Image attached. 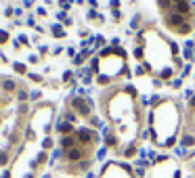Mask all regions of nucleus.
<instances>
[{
	"mask_svg": "<svg viewBox=\"0 0 195 178\" xmlns=\"http://www.w3.org/2000/svg\"><path fill=\"white\" fill-rule=\"evenodd\" d=\"M113 17H115V21L122 19V15H120V11H113Z\"/></svg>",
	"mask_w": 195,
	"mask_h": 178,
	"instance_id": "nucleus-21",
	"label": "nucleus"
},
{
	"mask_svg": "<svg viewBox=\"0 0 195 178\" xmlns=\"http://www.w3.org/2000/svg\"><path fill=\"white\" fill-rule=\"evenodd\" d=\"M53 32H55V36H57V38H63V36H65V34H63V29L59 28V25H55V28H53Z\"/></svg>",
	"mask_w": 195,
	"mask_h": 178,
	"instance_id": "nucleus-12",
	"label": "nucleus"
},
{
	"mask_svg": "<svg viewBox=\"0 0 195 178\" xmlns=\"http://www.w3.org/2000/svg\"><path fill=\"white\" fill-rule=\"evenodd\" d=\"M111 7H113V8H118V7H120V0H111Z\"/></svg>",
	"mask_w": 195,
	"mask_h": 178,
	"instance_id": "nucleus-22",
	"label": "nucleus"
},
{
	"mask_svg": "<svg viewBox=\"0 0 195 178\" xmlns=\"http://www.w3.org/2000/svg\"><path fill=\"white\" fill-rule=\"evenodd\" d=\"M71 130H74V126H71L69 122H61L59 124V132H63V134H69Z\"/></svg>",
	"mask_w": 195,
	"mask_h": 178,
	"instance_id": "nucleus-8",
	"label": "nucleus"
},
{
	"mask_svg": "<svg viewBox=\"0 0 195 178\" xmlns=\"http://www.w3.org/2000/svg\"><path fill=\"white\" fill-rule=\"evenodd\" d=\"M50 145H53V140H50V138H46V140H44V149H49Z\"/></svg>",
	"mask_w": 195,
	"mask_h": 178,
	"instance_id": "nucleus-20",
	"label": "nucleus"
},
{
	"mask_svg": "<svg viewBox=\"0 0 195 178\" xmlns=\"http://www.w3.org/2000/svg\"><path fill=\"white\" fill-rule=\"evenodd\" d=\"M65 120H67V122H76V115H74V113H67V115H65Z\"/></svg>",
	"mask_w": 195,
	"mask_h": 178,
	"instance_id": "nucleus-15",
	"label": "nucleus"
},
{
	"mask_svg": "<svg viewBox=\"0 0 195 178\" xmlns=\"http://www.w3.org/2000/svg\"><path fill=\"white\" fill-rule=\"evenodd\" d=\"M170 86L178 90V88L182 86V78H172V80H170Z\"/></svg>",
	"mask_w": 195,
	"mask_h": 178,
	"instance_id": "nucleus-11",
	"label": "nucleus"
},
{
	"mask_svg": "<svg viewBox=\"0 0 195 178\" xmlns=\"http://www.w3.org/2000/svg\"><path fill=\"white\" fill-rule=\"evenodd\" d=\"M7 38H8L7 32H0V44H2V42H7Z\"/></svg>",
	"mask_w": 195,
	"mask_h": 178,
	"instance_id": "nucleus-16",
	"label": "nucleus"
},
{
	"mask_svg": "<svg viewBox=\"0 0 195 178\" xmlns=\"http://www.w3.org/2000/svg\"><path fill=\"white\" fill-rule=\"evenodd\" d=\"M153 86H155V88H162V86H164V82H162L160 78H153Z\"/></svg>",
	"mask_w": 195,
	"mask_h": 178,
	"instance_id": "nucleus-13",
	"label": "nucleus"
},
{
	"mask_svg": "<svg viewBox=\"0 0 195 178\" xmlns=\"http://www.w3.org/2000/svg\"><path fill=\"white\" fill-rule=\"evenodd\" d=\"M134 57H136L139 61H143V57H145V48H143V46H136V48H134Z\"/></svg>",
	"mask_w": 195,
	"mask_h": 178,
	"instance_id": "nucleus-10",
	"label": "nucleus"
},
{
	"mask_svg": "<svg viewBox=\"0 0 195 178\" xmlns=\"http://www.w3.org/2000/svg\"><path fill=\"white\" fill-rule=\"evenodd\" d=\"M90 105H92V101H86V103H84L82 99H74V101H71V107H74L80 115H90Z\"/></svg>",
	"mask_w": 195,
	"mask_h": 178,
	"instance_id": "nucleus-3",
	"label": "nucleus"
},
{
	"mask_svg": "<svg viewBox=\"0 0 195 178\" xmlns=\"http://www.w3.org/2000/svg\"><path fill=\"white\" fill-rule=\"evenodd\" d=\"M157 7H160V11H164V13H170V11H172V0H157Z\"/></svg>",
	"mask_w": 195,
	"mask_h": 178,
	"instance_id": "nucleus-7",
	"label": "nucleus"
},
{
	"mask_svg": "<svg viewBox=\"0 0 195 178\" xmlns=\"http://www.w3.org/2000/svg\"><path fill=\"white\" fill-rule=\"evenodd\" d=\"M65 157L69 159V161H80V159L84 157V149L76 145V147H71L69 151H65Z\"/></svg>",
	"mask_w": 195,
	"mask_h": 178,
	"instance_id": "nucleus-4",
	"label": "nucleus"
},
{
	"mask_svg": "<svg viewBox=\"0 0 195 178\" xmlns=\"http://www.w3.org/2000/svg\"><path fill=\"white\" fill-rule=\"evenodd\" d=\"M134 153H136V147L130 143V145H128V147L124 149V157H134Z\"/></svg>",
	"mask_w": 195,
	"mask_h": 178,
	"instance_id": "nucleus-9",
	"label": "nucleus"
},
{
	"mask_svg": "<svg viewBox=\"0 0 195 178\" xmlns=\"http://www.w3.org/2000/svg\"><path fill=\"white\" fill-rule=\"evenodd\" d=\"M181 126V109L178 105L172 103L170 99H164L157 107L149 113V128L151 138L157 147H172L176 140V132Z\"/></svg>",
	"mask_w": 195,
	"mask_h": 178,
	"instance_id": "nucleus-1",
	"label": "nucleus"
},
{
	"mask_svg": "<svg viewBox=\"0 0 195 178\" xmlns=\"http://www.w3.org/2000/svg\"><path fill=\"white\" fill-rule=\"evenodd\" d=\"M193 145H195V134H182V138H181L182 149H189V147H193Z\"/></svg>",
	"mask_w": 195,
	"mask_h": 178,
	"instance_id": "nucleus-5",
	"label": "nucleus"
},
{
	"mask_svg": "<svg viewBox=\"0 0 195 178\" xmlns=\"http://www.w3.org/2000/svg\"><path fill=\"white\" fill-rule=\"evenodd\" d=\"M189 107H191V109H195V94L191 96V101H189Z\"/></svg>",
	"mask_w": 195,
	"mask_h": 178,
	"instance_id": "nucleus-19",
	"label": "nucleus"
},
{
	"mask_svg": "<svg viewBox=\"0 0 195 178\" xmlns=\"http://www.w3.org/2000/svg\"><path fill=\"white\" fill-rule=\"evenodd\" d=\"M105 153H107V149H101V151L97 153V157H99V159H103V157H105Z\"/></svg>",
	"mask_w": 195,
	"mask_h": 178,
	"instance_id": "nucleus-18",
	"label": "nucleus"
},
{
	"mask_svg": "<svg viewBox=\"0 0 195 178\" xmlns=\"http://www.w3.org/2000/svg\"><path fill=\"white\" fill-rule=\"evenodd\" d=\"M15 69H17V71H25V65H23V63H17Z\"/></svg>",
	"mask_w": 195,
	"mask_h": 178,
	"instance_id": "nucleus-17",
	"label": "nucleus"
},
{
	"mask_svg": "<svg viewBox=\"0 0 195 178\" xmlns=\"http://www.w3.org/2000/svg\"><path fill=\"white\" fill-rule=\"evenodd\" d=\"M4 88H7V90H13V88H15V84L11 82V80H7V82H4Z\"/></svg>",
	"mask_w": 195,
	"mask_h": 178,
	"instance_id": "nucleus-14",
	"label": "nucleus"
},
{
	"mask_svg": "<svg viewBox=\"0 0 195 178\" xmlns=\"http://www.w3.org/2000/svg\"><path fill=\"white\" fill-rule=\"evenodd\" d=\"M61 145H63V149L69 151L71 147H76V136H63L61 138Z\"/></svg>",
	"mask_w": 195,
	"mask_h": 178,
	"instance_id": "nucleus-6",
	"label": "nucleus"
},
{
	"mask_svg": "<svg viewBox=\"0 0 195 178\" xmlns=\"http://www.w3.org/2000/svg\"><path fill=\"white\" fill-rule=\"evenodd\" d=\"M95 138H97V134H95L90 128H80V130H76V140L78 143L88 145V143H92Z\"/></svg>",
	"mask_w": 195,
	"mask_h": 178,
	"instance_id": "nucleus-2",
	"label": "nucleus"
}]
</instances>
